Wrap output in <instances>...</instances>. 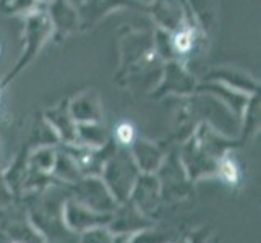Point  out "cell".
Segmentation results:
<instances>
[{
  "label": "cell",
  "mask_w": 261,
  "mask_h": 243,
  "mask_svg": "<svg viewBox=\"0 0 261 243\" xmlns=\"http://www.w3.org/2000/svg\"><path fill=\"white\" fill-rule=\"evenodd\" d=\"M115 134H117V140H119L122 145H130L133 137H135V128H133L132 123L123 122V123L119 125V127H117Z\"/></svg>",
  "instance_id": "obj_1"
},
{
  "label": "cell",
  "mask_w": 261,
  "mask_h": 243,
  "mask_svg": "<svg viewBox=\"0 0 261 243\" xmlns=\"http://www.w3.org/2000/svg\"><path fill=\"white\" fill-rule=\"evenodd\" d=\"M222 174H224V177H226L230 183H236L237 182V169H236V166H233V162H230V160L224 162Z\"/></svg>",
  "instance_id": "obj_2"
},
{
  "label": "cell",
  "mask_w": 261,
  "mask_h": 243,
  "mask_svg": "<svg viewBox=\"0 0 261 243\" xmlns=\"http://www.w3.org/2000/svg\"><path fill=\"white\" fill-rule=\"evenodd\" d=\"M0 50H2V47H0Z\"/></svg>",
  "instance_id": "obj_3"
}]
</instances>
